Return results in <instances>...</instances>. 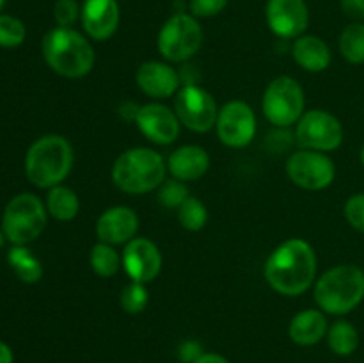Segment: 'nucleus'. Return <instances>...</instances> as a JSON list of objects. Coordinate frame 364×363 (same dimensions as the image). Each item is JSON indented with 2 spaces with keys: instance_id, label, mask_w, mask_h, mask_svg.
Listing matches in <instances>:
<instances>
[{
  "instance_id": "f257e3e1",
  "label": "nucleus",
  "mask_w": 364,
  "mask_h": 363,
  "mask_svg": "<svg viewBox=\"0 0 364 363\" xmlns=\"http://www.w3.org/2000/svg\"><path fill=\"white\" fill-rule=\"evenodd\" d=\"M316 253L304 238H288L277 246L265 262L267 283L283 295H301L315 285Z\"/></svg>"
},
{
  "instance_id": "f03ea898",
  "label": "nucleus",
  "mask_w": 364,
  "mask_h": 363,
  "mask_svg": "<svg viewBox=\"0 0 364 363\" xmlns=\"http://www.w3.org/2000/svg\"><path fill=\"white\" fill-rule=\"evenodd\" d=\"M43 59L64 78H82L91 73L96 53L91 41L71 27H55L41 41Z\"/></svg>"
},
{
  "instance_id": "7ed1b4c3",
  "label": "nucleus",
  "mask_w": 364,
  "mask_h": 363,
  "mask_svg": "<svg viewBox=\"0 0 364 363\" xmlns=\"http://www.w3.org/2000/svg\"><path fill=\"white\" fill-rule=\"evenodd\" d=\"M73 159V146L64 135H43L28 146L25 155L27 180L38 189H52L60 185L70 177Z\"/></svg>"
},
{
  "instance_id": "20e7f679",
  "label": "nucleus",
  "mask_w": 364,
  "mask_h": 363,
  "mask_svg": "<svg viewBox=\"0 0 364 363\" xmlns=\"http://www.w3.org/2000/svg\"><path fill=\"white\" fill-rule=\"evenodd\" d=\"M167 160L151 148H130L112 166V182L127 194H146L167 180Z\"/></svg>"
},
{
  "instance_id": "39448f33",
  "label": "nucleus",
  "mask_w": 364,
  "mask_h": 363,
  "mask_svg": "<svg viewBox=\"0 0 364 363\" xmlns=\"http://www.w3.org/2000/svg\"><path fill=\"white\" fill-rule=\"evenodd\" d=\"M313 295L323 313L347 315L364 299V270L348 263L331 267L315 281Z\"/></svg>"
},
{
  "instance_id": "423d86ee",
  "label": "nucleus",
  "mask_w": 364,
  "mask_h": 363,
  "mask_svg": "<svg viewBox=\"0 0 364 363\" xmlns=\"http://www.w3.org/2000/svg\"><path fill=\"white\" fill-rule=\"evenodd\" d=\"M48 221L46 205L32 192H20L7 201L2 214L6 238L13 246H28L45 231Z\"/></svg>"
},
{
  "instance_id": "0eeeda50",
  "label": "nucleus",
  "mask_w": 364,
  "mask_h": 363,
  "mask_svg": "<svg viewBox=\"0 0 364 363\" xmlns=\"http://www.w3.org/2000/svg\"><path fill=\"white\" fill-rule=\"evenodd\" d=\"M304 89L288 75L276 77L263 93L262 109L267 120L277 128H290L297 125L306 112Z\"/></svg>"
},
{
  "instance_id": "6e6552de",
  "label": "nucleus",
  "mask_w": 364,
  "mask_h": 363,
  "mask_svg": "<svg viewBox=\"0 0 364 363\" xmlns=\"http://www.w3.org/2000/svg\"><path fill=\"white\" fill-rule=\"evenodd\" d=\"M201 43L203 28L198 18L187 13H176L160 28L156 48L169 63H185L198 53Z\"/></svg>"
},
{
  "instance_id": "1a4fd4ad",
  "label": "nucleus",
  "mask_w": 364,
  "mask_h": 363,
  "mask_svg": "<svg viewBox=\"0 0 364 363\" xmlns=\"http://www.w3.org/2000/svg\"><path fill=\"white\" fill-rule=\"evenodd\" d=\"M174 112L185 128L206 134L217 123L219 107L215 98L198 84H183L174 96Z\"/></svg>"
},
{
  "instance_id": "9d476101",
  "label": "nucleus",
  "mask_w": 364,
  "mask_h": 363,
  "mask_svg": "<svg viewBox=\"0 0 364 363\" xmlns=\"http://www.w3.org/2000/svg\"><path fill=\"white\" fill-rule=\"evenodd\" d=\"M295 139L301 148L315 152H334L343 142V127L334 114L323 109H311L302 114L295 128Z\"/></svg>"
},
{
  "instance_id": "9b49d317",
  "label": "nucleus",
  "mask_w": 364,
  "mask_h": 363,
  "mask_svg": "<svg viewBox=\"0 0 364 363\" xmlns=\"http://www.w3.org/2000/svg\"><path fill=\"white\" fill-rule=\"evenodd\" d=\"M287 174L297 187L322 191L334 182L336 166L326 153L301 148L288 157Z\"/></svg>"
},
{
  "instance_id": "f8f14e48",
  "label": "nucleus",
  "mask_w": 364,
  "mask_h": 363,
  "mask_svg": "<svg viewBox=\"0 0 364 363\" xmlns=\"http://www.w3.org/2000/svg\"><path fill=\"white\" fill-rule=\"evenodd\" d=\"M217 137L228 148H245L256 135V114L249 103L231 100L219 109Z\"/></svg>"
},
{
  "instance_id": "ddd939ff",
  "label": "nucleus",
  "mask_w": 364,
  "mask_h": 363,
  "mask_svg": "<svg viewBox=\"0 0 364 363\" xmlns=\"http://www.w3.org/2000/svg\"><path fill=\"white\" fill-rule=\"evenodd\" d=\"M135 125L148 141L155 144H173L180 137L181 123L174 109L159 102L146 103L135 110Z\"/></svg>"
},
{
  "instance_id": "4468645a",
  "label": "nucleus",
  "mask_w": 364,
  "mask_h": 363,
  "mask_svg": "<svg viewBox=\"0 0 364 363\" xmlns=\"http://www.w3.org/2000/svg\"><path fill=\"white\" fill-rule=\"evenodd\" d=\"M121 262L132 281L146 285L155 280L162 270V253L149 238L135 237L124 244Z\"/></svg>"
},
{
  "instance_id": "2eb2a0df",
  "label": "nucleus",
  "mask_w": 364,
  "mask_h": 363,
  "mask_svg": "<svg viewBox=\"0 0 364 363\" xmlns=\"http://www.w3.org/2000/svg\"><path fill=\"white\" fill-rule=\"evenodd\" d=\"M267 23L281 39H297L309 25V9L306 0H269Z\"/></svg>"
},
{
  "instance_id": "dca6fc26",
  "label": "nucleus",
  "mask_w": 364,
  "mask_h": 363,
  "mask_svg": "<svg viewBox=\"0 0 364 363\" xmlns=\"http://www.w3.org/2000/svg\"><path fill=\"white\" fill-rule=\"evenodd\" d=\"M135 82L149 98L166 100L176 96L181 88V75L171 64L162 60H148L137 68Z\"/></svg>"
},
{
  "instance_id": "f3484780",
  "label": "nucleus",
  "mask_w": 364,
  "mask_h": 363,
  "mask_svg": "<svg viewBox=\"0 0 364 363\" xmlns=\"http://www.w3.org/2000/svg\"><path fill=\"white\" fill-rule=\"evenodd\" d=\"M139 216L127 205L107 209L96 221V235L100 242L110 246L127 244L137 237Z\"/></svg>"
},
{
  "instance_id": "a211bd4d",
  "label": "nucleus",
  "mask_w": 364,
  "mask_h": 363,
  "mask_svg": "<svg viewBox=\"0 0 364 363\" xmlns=\"http://www.w3.org/2000/svg\"><path fill=\"white\" fill-rule=\"evenodd\" d=\"M119 6L116 0H85L80 20L85 36L95 41H107L119 27Z\"/></svg>"
},
{
  "instance_id": "6ab92c4d",
  "label": "nucleus",
  "mask_w": 364,
  "mask_h": 363,
  "mask_svg": "<svg viewBox=\"0 0 364 363\" xmlns=\"http://www.w3.org/2000/svg\"><path fill=\"white\" fill-rule=\"evenodd\" d=\"M210 169V155L198 144H187L174 149L167 159L171 177L181 182H194L205 177Z\"/></svg>"
},
{
  "instance_id": "aec40b11",
  "label": "nucleus",
  "mask_w": 364,
  "mask_h": 363,
  "mask_svg": "<svg viewBox=\"0 0 364 363\" xmlns=\"http://www.w3.org/2000/svg\"><path fill=\"white\" fill-rule=\"evenodd\" d=\"M329 322H327L326 313L320 308H308L294 315L288 326V335L291 342L302 347L316 345L327 337Z\"/></svg>"
},
{
  "instance_id": "412c9836",
  "label": "nucleus",
  "mask_w": 364,
  "mask_h": 363,
  "mask_svg": "<svg viewBox=\"0 0 364 363\" xmlns=\"http://www.w3.org/2000/svg\"><path fill=\"white\" fill-rule=\"evenodd\" d=\"M291 56L294 60L309 73H320L327 70L333 59L331 48L322 38L313 34H302L291 45Z\"/></svg>"
},
{
  "instance_id": "4be33fe9",
  "label": "nucleus",
  "mask_w": 364,
  "mask_h": 363,
  "mask_svg": "<svg viewBox=\"0 0 364 363\" xmlns=\"http://www.w3.org/2000/svg\"><path fill=\"white\" fill-rule=\"evenodd\" d=\"M45 205L50 217H53L55 221H60V223H68V221H73L78 216L80 199H78L77 192L73 189L60 184L48 189Z\"/></svg>"
},
{
  "instance_id": "5701e85b",
  "label": "nucleus",
  "mask_w": 364,
  "mask_h": 363,
  "mask_svg": "<svg viewBox=\"0 0 364 363\" xmlns=\"http://www.w3.org/2000/svg\"><path fill=\"white\" fill-rule=\"evenodd\" d=\"M7 262L18 276V280L27 285L38 283L43 278V265L27 246H13L7 251Z\"/></svg>"
},
{
  "instance_id": "b1692460",
  "label": "nucleus",
  "mask_w": 364,
  "mask_h": 363,
  "mask_svg": "<svg viewBox=\"0 0 364 363\" xmlns=\"http://www.w3.org/2000/svg\"><path fill=\"white\" fill-rule=\"evenodd\" d=\"M327 345L336 356H350L359 347V333L348 320H336L327 331Z\"/></svg>"
},
{
  "instance_id": "393cba45",
  "label": "nucleus",
  "mask_w": 364,
  "mask_h": 363,
  "mask_svg": "<svg viewBox=\"0 0 364 363\" xmlns=\"http://www.w3.org/2000/svg\"><path fill=\"white\" fill-rule=\"evenodd\" d=\"M89 263L96 276L100 278H110L123 267L119 253L114 249V246L105 244V242H98L92 246L91 255H89Z\"/></svg>"
},
{
  "instance_id": "a878e982",
  "label": "nucleus",
  "mask_w": 364,
  "mask_h": 363,
  "mask_svg": "<svg viewBox=\"0 0 364 363\" xmlns=\"http://www.w3.org/2000/svg\"><path fill=\"white\" fill-rule=\"evenodd\" d=\"M340 52L348 63L363 64L364 63V23L363 21H352L343 28L340 36Z\"/></svg>"
},
{
  "instance_id": "bb28decb",
  "label": "nucleus",
  "mask_w": 364,
  "mask_h": 363,
  "mask_svg": "<svg viewBox=\"0 0 364 363\" xmlns=\"http://www.w3.org/2000/svg\"><path fill=\"white\" fill-rule=\"evenodd\" d=\"M178 223L188 231H199L208 223V209L201 199L188 196L176 210Z\"/></svg>"
},
{
  "instance_id": "cd10ccee",
  "label": "nucleus",
  "mask_w": 364,
  "mask_h": 363,
  "mask_svg": "<svg viewBox=\"0 0 364 363\" xmlns=\"http://www.w3.org/2000/svg\"><path fill=\"white\" fill-rule=\"evenodd\" d=\"M27 38V28L20 18L13 14L0 13V46L2 48H16L23 45Z\"/></svg>"
},
{
  "instance_id": "c85d7f7f",
  "label": "nucleus",
  "mask_w": 364,
  "mask_h": 363,
  "mask_svg": "<svg viewBox=\"0 0 364 363\" xmlns=\"http://www.w3.org/2000/svg\"><path fill=\"white\" fill-rule=\"evenodd\" d=\"M149 301V292L144 283H137V281H130L127 287L121 290L119 305L123 312L130 313V315H137V313L144 312Z\"/></svg>"
},
{
  "instance_id": "c756f323",
  "label": "nucleus",
  "mask_w": 364,
  "mask_h": 363,
  "mask_svg": "<svg viewBox=\"0 0 364 363\" xmlns=\"http://www.w3.org/2000/svg\"><path fill=\"white\" fill-rule=\"evenodd\" d=\"M188 189L185 185V182L176 180V178H169V180L164 182L159 187V203L164 209H174L178 210V206L188 198Z\"/></svg>"
},
{
  "instance_id": "7c9ffc66",
  "label": "nucleus",
  "mask_w": 364,
  "mask_h": 363,
  "mask_svg": "<svg viewBox=\"0 0 364 363\" xmlns=\"http://www.w3.org/2000/svg\"><path fill=\"white\" fill-rule=\"evenodd\" d=\"M82 7L77 0H57L53 6V18L57 21V27H71L75 21L80 18Z\"/></svg>"
},
{
  "instance_id": "2f4dec72",
  "label": "nucleus",
  "mask_w": 364,
  "mask_h": 363,
  "mask_svg": "<svg viewBox=\"0 0 364 363\" xmlns=\"http://www.w3.org/2000/svg\"><path fill=\"white\" fill-rule=\"evenodd\" d=\"M345 217H347L348 224L352 228L364 233V192L350 196L347 199V203H345Z\"/></svg>"
},
{
  "instance_id": "473e14b6",
  "label": "nucleus",
  "mask_w": 364,
  "mask_h": 363,
  "mask_svg": "<svg viewBox=\"0 0 364 363\" xmlns=\"http://www.w3.org/2000/svg\"><path fill=\"white\" fill-rule=\"evenodd\" d=\"M228 6V0H191V14L196 18H212L223 13Z\"/></svg>"
},
{
  "instance_id": "72a5a7b5",
  "label": "nucleus",
  "mask_w": 364,
  "mask_h": 363,
  "mask_svg": "<svg viewBox=\"0 0 364 363\" xmlns=\"http://www.w3.org/2000/svg\"><path fill=\"white\" fill-rule=\"evenodd\" d=\"M201 354V344L196 340H185L183 344L180 345V351H178V356H180V359L183 363H194Z\"/></svg>"
},
{
  "instance_id": "f704fd0d",
  "label": "nucleus",
  "mask_w": 364,
  "mask_h": 363,
  "mask_svg": "<svg viewBox=\"0 0 364 363\" xmlns=\"http://www.w3.org/2000/svg\"><path fill=\"white\" fill-rule=\"evenodd\" d=\"M340 6L345 16L350 18L352 21L364 20V0H340Z\"/></svg>"
},
{
  "instance_id": "c9c22d12",
  "label": "nucleus",
  "mask_w": 364,
  "mask_h": 363,
  "mask_svg": "<svg viewBox=\"0 0 364 363\" xmlns=\"http://www.w3.org/2000/svg\"><path fill=\"white\" fill-rule=\"evenodd\" d=\"M194 363H230L223 354H217V352H203Z\"/></svg>"
},
{
  "instance_id": "e433bc0d",
  "label": "nucleus",
  "mask_w": 364,
  "mask_h": 363,
  "mask_svg": "<svg viewBox=\"0 0 364 363\" xmlns=\"http://www.w3.org/2000/svg\"><path fill=\"white\" fill-rule=\"evenodd\" d=\"M13 362H14L13 349H11L6 342L0 340V363H13Z\"/></svg>"
},
{
  "instance_id": "4c0bfd02",
  "label": "nucleus",
  "mask_w": 364,
  "mask_h": 363,
  "mask_svg": "<svg viewBox=\"0 0 364 363\" xmlns=\"http://www.w3.org/2000/svg\"><path fill=\"white\" fill-rule=\"evenodd\" d=\"M6 233H4V230H2V226H0V249L4 248V244H6Z\"/></svg>"
},
{
  "instance_id": "58836bf2",
  "label": "nucleus",
  "mask_w": 364,
  "mask_h": 363,
  "mask_svg": "<svg viewBox=\"0 0 364 363\" xmlns=\"http://www.w3.org/2000/svg\"><path fill=\"white\" fill-rule=\"evenodd\" d=\"M361 162H363V166H364V144H363V148H361Z\"/></svg>"
},
{
  "instance_id": "ea45409f",
  "label": "nucleus",
  "mask_w": 364,
  "mask_h": 363,
  "mask_svg": "<svg viewBox=\"0 0 364 363\" xmlns=\"http://www.w3.org/2000/svg\"><path fill=\"white\" fill-rule=\"evenodd\" d=\"M4 4H6V0H0V11H2V7H4Z\"/></svg>"
}]
</instances>
